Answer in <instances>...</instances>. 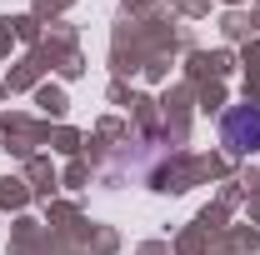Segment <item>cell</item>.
<instances>
[{"mask_svg": "<svg viewBox=\"0 0 260 255\" xmlns=\"http://www.w3.org/2000/svg\"><path fill=\"white\" fill-rule=\"evenodd\" d=\"M220 145H225L230 155L260 150V110L255 105H235L225 120H220Z\"/></svg>", "mask_w": 260, "mask_h": 255, "instance_id": "cell-1", "label": "cell"}]
</instances>
